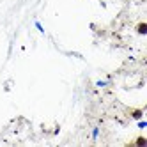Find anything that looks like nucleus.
Segmentation results:
<instances>
[{"label": "nucleus", "instance_id": "3", "mask_svg": "<svg viewBox=\"0 0 147 147\" xmlns=\"http://www.w3.org/2000/svg\"><path fill=\"white\" fill-rule=\"evenodd\" d=\"M136 145H145V138H144V136H140V138L136 140Z\"/></svg>", "mask_w": 147, "mask_h": 147}, {"label": "nucleus", "instance_id": "2", "mask_svg": "<svg viewBox=\"0 0 147 147\" xmlns=\"http://www.w3.org/2000/svg\"><path fill=\"white\" fill-rule=\"evenodd\" d=\"M133 117H135V119H140V117H142V112H140V110H135V112H133Z\"/></svg>", "mask_w": 147, "mask_h": 147}, {"label": "nucleus", "instance_id": "1", "mask_svg": "<svg viewBox=\"0 0 147 147\" xmlns=\"http://www.w3.org/2000/svg\"><path fill=\"white\" fill-rule=\"evenodd\" d=\"M136 30H138V34H145L147 32V25L145 23H140L138 27H136Z\"/></svg>", "mask_w": 147, "mask_h": 147}]
</instances>
